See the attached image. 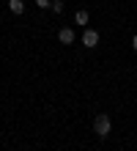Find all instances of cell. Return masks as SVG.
<instances>
[{"label": "cell", "mask_w": 137, "mask_h": 151, "mask_svg": "<svg viewBox=\"0 0 137 151\" xmlns=\"http://www.w3.org/2000/svg\"><path fill=\"white\" fill-rule=\"evenodd\" d=\"M110 129H113V121H110V115L107 113H99L96 118H93V132L99 137H107L110 135Z\"/></svg>", "instance_id": "obj_1"}, {"label": "cell", "mask_w": 137, "mask_h": 151, "mask_svg": "<svg viewBox=\"0 0 137 151\" xmlns=\"http://www.w3.org/2000/svg\"><path fill=\"white\" fill-rule=\"evenodd\" d=\"M82 44L93 50L96 44H99V33H96V30H85V33H82Z\"/></svg>", "instance_id": "obj_2"}, {"label": "cell", "mask_w": 137, "mask_h": 151, "mask_svg": "<svg viewBox=\"0 0 137 151\" xmlns=\"http://www.w3.org/2000/svg\"><path fill=\"white\" fill-rule=\"evenodd\" d=\"M58 41H60V44H74V30H71V28H60Z\"/></svg>", "instance_id": "obj_3"}, {"label": "cell", "mask_w": 137, "mask_h": 151, "mask_svg": "<svg viewBox=\"0 0 137 151\" xmlns=\"http://www.w3.org/2000/svg\"><path fill=\"white\" fill-rule=\"evenodd\" d=\"M8 8H11V14H22L25 3H22V0H8Z\"/></svg>", "instance_id": "obj_4"}, {"label": "cell", "mask_w": 137, "mask_h": 151, "mask_svg": "<svg viewBox=\"0 0 137 151\" xmlns=\"http://www.w3.org/2000/svg\"><path fill=\"white\" fill-rule=\"evenodd\" d=\"M88 19H90V17H88V11H85V8L74 14V22H77V25H82V28H85V25H88Z\"/></svg>", "instance_id": "obj_5"}, {"label": "cell", "mask_w": 137, "mask_h": 151, "mask_svg": "<svg viewBox=\"0 0 137 151\" xmlns=\"http://www.w3.org/2000/svg\"><path fill=\"white\" fill-rule=\"evenodd\" d=\"M52 8H55V11L60 14V11H63V0H52Z\"/></svg>", "instance_id": "obj_6"}, {"label": "cell", "mask_w": 137, "mask_h": 151, "mask_svg": "<svg viewBox=\"0 0 137 151\" xmlns=\"http://www.w3.org/2000/svg\"><path fill=\"white\" fill-rule=\"evenodd\" d=\"M36 6H39V8H47V6H49V0H36Z\"/></svg>", "instance_id": "obj_7"}, {"label": "cell", "mask_w": 137, "mask_h": 151, "mask_svg": "<svg viewBox=\"0 0 137 151\" xmlns=\"http://www.w3.org/2000/svg\"><path fill=\"white\" fill-rule=\"evenodd\" d=\"M132 47H134V50H137V36H134V39H132Z\"/></svg>", "instance_id": "obj_8"}]
</instances>
